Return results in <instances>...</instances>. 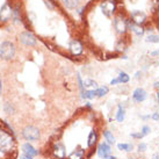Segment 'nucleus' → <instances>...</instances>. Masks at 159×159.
<instances>
[{"instance_id":"nucleus-1","label":"nucleus","mask_w":159,"mask_h":159,"mask_svg":"<svg viewBox=\"0 0 159 159\" xmlns=\"http://www.w3.org/2000/svg\"><path fill=\"white\" fill-rule=\"evenodd\" d=\"M15 55V45L12 42L5 41L0 44V58L2 59H11Z\"/></svg>"},{"instance_id":"nucleus-2","label":"nucleus","mask_w":159,"mask_h":159,"mask_svg":"<svg viewBox=\"0 0 159 159\" xmlns=\"http://www.w3.org/2000/svg\"><path fill=\"white\" fill-rule=\"evenodd\" d=\"M41 133L40 130L36 128V127H33V125H28L22 130V137L26 139V141L29 142H36L40 139Z\"/></svg>"},{"instance_id":"nucleus-3","label":"nucleus","mask_w":159,"mask_h":159,"mask_svg":"<svg viewBox=\"0 0 159 159\" xmlns=\"http://www.w3.org/2000/svg\"><path fill=\"white\" fill-rule=\"evenodd\" d=\"M114 27L119 34H124L128 29V20H125L122 15H119L114 19Z\"/></svg>"},{"instance_id":"nucleus-4","label":"nucleus","mask_w":159,"mask_h":159,"mask_svg":"<svg viewBox=\"0 0 159 159\" xmlns=\"http://www.w3.org/2000/svg\"><path fill=\"white\" fill-rule=\"evenodd\" d=\"M97 153L100 158L105 159L106 157L111 155V146L106 143V142H102L100 144H98L97 146Z\"/></svg>"},{"instance_id":"nucleus-5","label":"nucleus","mask_w":159,"mask_h":159,"mask_svg":"<svg viewBox=\"0 0 159 159\" xmlns=\"http://www.w3.org/2000/svg\"><path fill=\"white\" fill-rule=\"evenodd\" d=\"M20 41L22 42L25 45H28V47H33V45L36 44V39L35 36L33 35L29 31H23L20 34Z\"/></svg>"},{"instance_id":"nucleus-6","label":"nucleus","mask_w":159,"mask_h":159,"mask_svg":"<svg viewBox=\"0 0 159 159\" xmlns=\"http://www.w3.org/2000/svg\"><path fill=\"white\" fill-rule=\"evenodd\" d=\"M131 19H133V22L138 25V26H141L142 23L145 22L146 20V14L143 12V11H133L131 12Z\"/></svg>"},{"instance_id":"nucleus-7","label":"nucleus","mask_w":159,"mask_h":159,"mask_svg":"<svg viewBox=\"0 0 159 159\" xmlns=\"http://www.w3.org/2000/svg\"><path fill=\"white\" fill-rule=\"evenodd\" d=\"M146 98H148V93H146L145 89H142V87H138L133 92V100L135 102L139 103V102L145 101Z\"/></svg>"},{"instance_id":"nucleus-8","label":"nucleus","mask_w":159,"mask_h":159,"mask_svg":"<svg viewBox=\"0 0 159 159\" xmlns=\"http://www.w3.org/2000/svg\"><path fill=\"white\" fill-rule=\"evenodd\" d=\"M101 8H102V13L105 14L106 16H111V14L115 12V4L113 1H103L101 4Z\"/></svg>"},{"instance_id":"nucleus-9","label":"nucleus","mask_w":159,"mask_h":159,"mask_svg":"<svg viewBox=\"0 0 159 159\" xmlns=\"http://www.w3.org/2000/svg\"><path fill=\"white\" fill-rule=\"evenodd\" d=\"M69 48H70L72 55H75V56H78V55H80V53L83 52V50H84V47H83V44H81L78 40L71 41Z\"/></svg>"},{"instance_id":"nucleus-10","label":"nucleus","mask_w":159,"mask_h":159,"mask_svg":"<svg viewBox=\"0 0 159 159\" xmlns=\"http://www.w3.org/2000/svg\"><path fill=\"white\" fill-rule=\"evenodd\" d=\"M22 151H23V153H26V155H28V156H31V157H35V156L39 155V151L36 150L31 144H29V143H25V144H23Z\"/></svg>"},{"instance_id":"nucleus-11","label":"nucleus","mask_w":159,"mask_h":159,"mask_svg":"<svg viewBox=\"0 0 159 159\" xmlns=\"http://www.w3.org/2000/svg\"><path fill=\"white\" fill-rule=\"evenodd\" d=\"M115 119L119 123H122L125 120V108L121 103L117 105V111H116V115H115Z\"/></svg>"},{"instance_id":"nucleus-12","label":"nucleus","mask_w":159,"mask_h":159,"mask_svg":"<svg viewBox=\"0 0 159 159\" xmlns=\"http://www.w3.org/2000/svg\"><path fill=\"white\" fill-rule=\"evenodd\" d=\"M103 137H105L106 143H108L109 145H114L115 143H116V138H115V136L113 135L111 130H107V129L103 130Z\"/></svg>"},{"instance_id":"nucleus-13","label":"nucleus","mask_w":159,"mask_h":159,"mask_svg":"<svg viewBox=\"0 0 159 159\" xmlns=\"http://www.w3.org/2000/svg\"><path fill=\"white\" fill-rule=\"evenodd\" d=\"M117 150L123 151V152H133L134 150V145L130 144V143H117Z\"/></svg>"},{"instance_id":"nucleus-14","label":"nucleus","mask_w":159,"mask_h":159,"mask_svg":"<svg viewBox=\"0 0 159 159\" xmlns=\"http://www.w3.org/2000/svg\"><path fill=\"white\" fill-rule=\"evenodd\" d=\"M62 1H63V4L70 9L77 8L78 5H79V0H62Z\"/></svg>"},{"instance_id":"nucleus-15","label":"nucleus","mask_w":159,"mask_h":159,"mask_svg":"<svg viewBox=\"0 0 159 159\" xmlns=\"http://www.w3.org/2000/svg\"><path fill=\"white\" fill-rule=\"evenodd\" d=\"M117 79H119L120 84H121V83H122V84H127V83H129V80H130V75H129L128 73H125L124 71H121L119 73Z\"/></svg>"},{"instance_id":"nucleus-16","label":"nucleus","mask_w":159,"mask_h":159,"mask_svg":"<svg viewBox=\"0 0 159 159\" xmlns=\"http://www.w3.org/2000/svg\"><path fill=\"white\" fill-rule=\"evenodd\" d=\"M108 92H109V89H108L107 86H102V87H99V89H95V94H97V97H99V98L105 97Z\"/></svg>"},{"instance_id":"nucleus-17","label":"nucleus","mask_w":159,"mask_h":159,"mask_svg":"<svg viewBox=\"0 0 159 159\" xmlns=\"http://www.w3.org/2000/svg\"><path fill=\"white\" fill-rule=\"evenodd\" d=\"M84 87H86V89H97L98 84L92 79H85L84 80Z\"/></svg>"},{"instance_id":"nucleus-18","label":"nucleus","mask_w":159,"mask_h":159,"mask_svg":"<svg viewBox=\"0 0 159 159\" xmlns=\"http://www.w3.org/2000/svg\"><path fill=\"white\" fill-rule=\"evenodd\" d=\"M97 97V94H95V89H89V91H85L84 94H83V98L84 99H94V98Z\"/></svg>"},{"instance_id":"nucleus-19","label":"nucleus","mask_w":159,"mask_h":159,"mask_svg":"<svg viewBox=\"0 0 159 159\" xmlns=\"http://www.w3.org/2000/svg\"><path fill=\"white\" fill-rule=\"evenodd\" d=\"M139 133L142 134V136H143V137H145V136H148V135H150V133H151V127H150V125H148V124L143 125Z\"/></svg>"},{"instance_id":"nucleus-20","label":"nucleus","mask_w":159,"mask_h":159,"mask_svg":"<svg viewBox=\"0 0 159 159\" xmlns=\"http://www.w3.org/2000/svg\"><path fill=\"white\" fill-rule=\"evenodd\" d=\"M146 42H150V43H159V36L155 35V34H150V35L146 37Z\"/></svg>"},{"instance_id":"nucleus-21","label":"nucleus","mask_w":159,"mask_h":159,"mask_svg":"<svg viewBox=\"0 0 159 159\" xmlns=\"http://www.w3.org/2000/svg\"><path fill=\"white\" fill-rule=\"evenodd\" d=\"M148 150V144L144 143V142H141V143H138V145H137V151L139 152V153H143V152H145Z\"/></svg>"},{"instance_id":"nucleus-22","label":"nucleus","mask_w":159,"mask_h":159,"mask_svg":"<svg viewBox=\"0 0 159 159\" xmlns=\"http://www.w3.org/2000/svg\"><path fill=\"white\" fill-rule=\"evenodd\" d=\"M5 111L7 113V114H13L14 113V107L11 105V103H6L5 105Z\"/></svg>"},{"instance_id":"nucleus-23","label":"nucleus","mask_w":159,"mask_h":159,"mask_svg":"<svg viewBox=\"0 0 159 159\" xmlns=\"http://www.w3.org/2000/svg\"><path fill=\"white\" fill-rule=\"evenodd\" d=\"M130 137H131V138H134V139H141V138H143V136H142L141 133H133V134H130Z\"/></svg>"},{"instance_id":"nucleus-24","label":"nucleus","mask_w":159,"mask_h":159,"mask_svg":"<svg viewBox=\"0 0 159 159\" xmlns=\"http://www.w3.org/2000/svg\"><path fill=\"white\" fill-rule=\"evenodd\" d=\"M151 119L156 121V122H158L159 121V111H155V113H152L151 114Z\"/></svg>"},{"instance_id":"nucleus-25","label":"nucleus","mask_w":159,"mask_h":159,"mask_svg":"<svg viewBox=\"0 0 159 159\" xmlns=\"http://www.w3.org/2000/svg\"><path fill=\"white\" fill-rule=\"evenodd\" d=\"M141 119L143 120V121H146V120H150L151 119V115H142L141 116Z\"/></svg>"},{"instance_id":"nucleus-26","label":"nucleus","mask_w":159,"mask_h":159,"mask_svg":"<svg viewBox=\"0 0 159 159\" xmlns=\"http://www.w3.org/2000/svg\"><path fill=\"white\" fill-rule=\"evenodd\" d=\"M117 84H120V81L117 78H114V79L111 80V85H117Z\"/></svg>"},{"instance_id":"nucleus-27","label":"nucleus","mask_w":159,"mask_h":159,"mask_svg":"<svg viewBox=\"0 0 159 159\" xmlns=\"http://www.w3.org/2000/svg\"><path fill=\"white\" fill-rule=\"evenodd\" d=\"M20 159H33V157H31V156L26 155V153H23V155L20 157Z\"/></svg>"},{"instance_id":"nucleus-28","label":"nucleus","mask_w":159,"mask_h":159,"mask_svg":"<svg viewBox=\"0 0 159 159\" xmlns=\"http://www.w3.org/2000/svg\"><path fill=\"white\" fill-rule=\"evenodd\" d=\"M151 159H159V152H156V153H153L152 155V158Z\"/></svg>"},{"instance_id":"nucleus-29","label":"nucleus","mask_w":159,"mask_h":159,"mask_svg":"<svg viewBox=\"0 0 159 159\" xmlns=\"http://www.w3.org/2000/svg\"><path fill=\"white\" fill-rule=\"evenodd\" d=\"M153 87H155L156 89H159V81H155V84H153Z\"/></svg>"},{"instance_id":"nucleus-30","label":"nucleus","mask_w":159,"mask_h":159,"mask_svg":"<svg viewBox=\"0 0 159 159\" xmlns=\"http://www.w3.org/2000/svg\"><path fill=\"white\" fill-rule=\"evenodd\" d=\"M141 75H142V72H141V71H138V72L136 73V75H135V78H136V79H138V78L141 77Z\"/></svg>"},{"instance_id":"nucleus-31","label":"nucleus","mask_w":159,"mask_h":159,"mask_svg":"<svg viewBox=\"0 0 159 159\" xmlns=\"http://www.w3.org/2000/svg\"><path fill=\"white\" fill-rule=\"evenodd\" d=\"M105 159H117V157H115V156H108V157H106Z\"/></svg>"},{"instance_id":"nucleus-32","label":"nucleus","mask_w":159,"mask_h":159,"mask_svg":"<svg viewBox=\"0 0 159 159\" xmlns=\"http://www.w3.org/2000/svg\"><path fill=\"white\" fill-rule=\"evenodd\" d=\"M150 55L151 56H157V55H159V53H158V51H152Z\"/></svg>"},{"instance_id":"nucleus-33","label":"nucleus","mask_w":159,"mask_h":159,"mask_svg":"<svg viewBox=\"0 0 159 159\" xmlns=\"http://www.w3.org/2000/svg\"><path fill=\"white\" fill-rule=\"evenodd\" d=\"M1 91H2V83H1V80H0V94H1Z\"/></svg>"},{"instance_id":"nucleus-34","label":"nucleus","mask_w":159,"mask_h":159,"mask_svg":"<svg viewBox=\"0 0 159 159\" xmlns=\"http://www.w3.org/2000/svg\"><path fill=\"white\" fill-rule=\"evenodd\" d=\"M157 99H158V101H159V92L157 93Z\"/></svg>"},{"instance_id":"nucleus-35","label":"nucleus","mask_w":159,"mask_h":159,"mask_svg":"<svg viewBox=\"0 0 159 159\" xmlns=\"http://www.w3.org/2000/svg\"><path fill=\"white\" fill-rule=\"evenodd\" d=\"M158 53H159V50H158Z\"/></svg>"}]
</instances>
